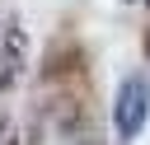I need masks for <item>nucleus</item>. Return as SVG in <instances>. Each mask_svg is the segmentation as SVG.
Listing matches in <instances>:
<instances>
[{"mask_svg": "<svg viewBox=\"0 0 150 145\" xmlns=\"http://www.w3.org/2000/svg\"><path fill=\"white\" fill-rule=\"evenodd\" d=\"M145 117H150V84H145L141 75H131V80H122L117 103H112L117 136H122V140H136V136H141V126H145Z\"/></svg>", "mask_w": 150, "mask_h": 145, "instance_id": "nucleus-1", "label": "nucleus"}, {"mask_svg": "<svg viewBox=\"0 0 150 145\" xmlns=\"http://www.w3.org/2000/svg\"><path fill=\"white\" fill-rule=\"evenodd\" d=\"M145 51H150V37H145Z\"/></svg>", "mask_w": 150, "mask_h": 145, "instance_id": "nucleus-2", "label": "nucleus"}]
</instances>
